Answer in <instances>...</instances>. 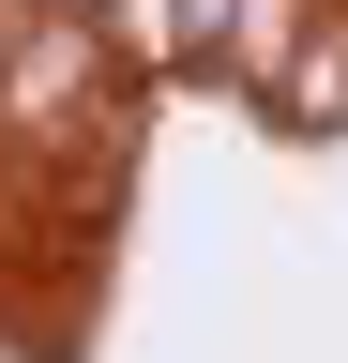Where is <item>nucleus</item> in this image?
<instances>
[{"mask_svg": "<svg viewBox=\"0 0 348 363\" xmlns=\"http://www.w3.org/2000/svg\"><path fill=\"white\" fill-rule=\"evenodd\" d=\"M121 30H137V45H182V0H121Z\"/></svg>", "mask_w": 348, "mask_h": 363, "instance_id": "obj_1", "label": "nucleus"}]
</instances>
